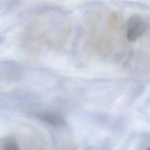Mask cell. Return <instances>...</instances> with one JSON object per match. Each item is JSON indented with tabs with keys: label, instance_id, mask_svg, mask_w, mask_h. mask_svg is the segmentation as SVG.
I'll return each instance as SVG.
<instances>
[{
	"label": "cell",
	"instance_id": "obj_3",
	"mask_svg": "<svg viewBox=\"0 0 150 150\" xmlns=\"http://www.w3.org/2000/svg\"><path fill=\"white\" fill-rule=\"evenodd\" d=\"M4 150H19V148L14 140H10L6 144Z\"/></svg>",
	"mask_w": 150,
	"mask_h": 150
},
{
	"label": "cell",
	"instance_id": "obj_1",
	"mask_svg": "<svg viewBox=\"0 0 150 150\" xmlns=\"http://www.w3.org/2000/svg\"><path fill=\"white\" fill-rule=\"evenodd\" d=\"M148 28L145 19L139 15L131 16L127 23V38L130 42H134L142 37Z\"/></svg>",
	"mask_w": 150,
	"mask_h": 150
},
{
	"label": "cell",
	"instance_id": "obj_2",
	"mask_svg": "<svg viewBox=\"0 0 150 150\" xmlns=\"http://www.w3.org/2000/svg\"><path fill=\"white\" fill-rule=\"evenodd\" d=\"M41 120L54 127H60L65 124L64 118L59 114L50 112H40L37 114Z\"/></svg>",
	"mask_w": 150,
	"mask_h": 150
}]
</instances>
